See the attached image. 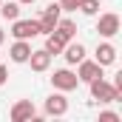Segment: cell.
<instances>
[{
	"instance_id": "obj_1",
	"label": "cell",
	"mask_w": 122,
	"mask_h": 122,
	"mask_svg": "<svg viewBox=\"0 0 122 122\" xmlns=\"http://www.w3.org/2000/svg\"><path fill=\"white\" fill-rule=\"evenodd\" d=\"M88 85H91V97L97 102H102V105H105V102H119V97H122V91H117V88H114L111 82H105L102 77L91 80Z\"/></svg>"
},
{
	"instance_id": "obj_2",
	"label": "cell",
	"mask_w": 122,
	"mask_h": 122,
	"mask_svg": "<svg viewBox=\"0 0 122 122\" xmlns=\"http://www.w3.org/2000/svg\"><path fill=\"white\" fill-rule=\"evenodd\" d=\"M119 29H122V23H119V14H117V11H105V14H99V23H97L99 37L111 40V37L119 34Z\"/></svg>"
},
{
	"instance_id": "obj_3",
	"label": "cell",
	"mask_w": 122,
	"mask_h": 122,
	"mask_svg": "<svg viewBox=\"0 0 122 122\" xmlns=\"http://www.w3.org/2000/svg\"><path fill=\"white\" fill-rule=\"evenodd\" d=\"M51 85H54L57 91L68 94V91H74V88L80 85V77H77L71 68H60V71H54V77H51Z\"/></svg>"
},
{
	"instance_id": "obj_4",
	"label": "cell",
	"mask_w": 122,
	"mask_h": 122,
	"mask_svg": "<svg viewBox=\"0 0 122 122\" xmlns=\"http://www.w3.org/2000/svg\"><path fill=\"white\" fill-rule=\"evenodd\" d=\"M40 34V23L37 20H11V37L14 40H31Z\"/></svg>"
},
{
	"instance_id": "obj_5",
	"label": "cell",
	"mask_w": 122,
	"mask_h": 122,
	"mask_svg": "<svg viewBox=\"0 0 122 122\" xmlns=\"http://www.w3.org/2000/svg\"><path fill=\"white\" fill-rule=\"evenodd\" d=\"M9 117H11V122H31V119H37V108H34L31 99H20V102L11 105Z\"/></svg>"
},
{
	"instance_id": "obj_6",
	"label": "cell",
	"mask_w": 122,
	"mask_h": 122,
	"mask_svg": "<svg viewBox=\"0 0 122 122\" xmlns=\"http://www.w3.org/2000/svg\"><path fill=\"white\" fill-rule=\"evenodd\" d=\"M60 14H62L60 3H51V6H46L43 17L37 20V23H40V34H51V31H54V26H57V20H60Z\"/></svg>"
},
{
	"instance_id": "obj_7",
	"label": "cell",
	"mask_w": 122,
	"mask_h": 122,
	"mask_svg": "<svg viewBox=\"0 0 122 122\" xmlns=\"http://www.w3.org/2000/svg\"><path fill=\"white\" fill-rule=\"evenodd\" d=\"M43 111H46L48 117H65V114H68V99L62 97V91L51 94V97L46 99V105H43Z\"/></svg>"
},
{
	"instance_id": "obj_8",
	"label": "cell",
	"mask_w": 122,
	"mask_h": 122,
	"mask_svg": "<svg viewBox=\"0 0 122 122\" xmlns=\"http://www.w3.org/2000/svg\"><path fill=\"white\" fill-rule=\"evenodd\" d=\"M80 68H77V77H80V82H91L97 77H102V65L97 60H80L77 62Z\"/></svg>"
},
{
	"instance_id": "obj_9",
	"label": "cell",
	"mask_w": 122,
	"mask_h": 122,
	"mask_svg": "<svg viewBox=\"0 0 122 122\" xmlns=\"http://www.w3.org/2000/svg\"><path fill=\"white\" fill-rule=\"evenodd\" d=\"M31 43L29 40H14V46L9 48V57H11V62H29V57H31Z\"/></svg>"
},
{
	"instance_id": "obj_10",
	"label": "cell",
	"mask_w": 122,
	"mask_h": 122,
	"mask_svg": "<svg viewBox=\"0 0 122 122\" xmlns=\"http://www.w3.org/2000/svg\"><path fill=\"white\" fill-rule=\"evenodd\" d=\"M94 60L99 62L102 68H105V65H114V62H117V48H114L111 43H99L97 51H94Z\"/></svg>"
},
{
	"instance_id": "obj_11",
	"label": "cell",
	"mask_w": 122,
	"mask_h": 122,
	"mask_svg": "<svg viewBox=\"0 0 122 122\" xmlns=\"http://www.w3.org/2000/svg\"><path fill=\"white\" fill-rule=\"evenodd\" d=\"M62 57H65V62L68 65H77L80 60H85V46L82 43H65V48H62Z\"/></svg>"
},
{
	"instance_id": "obj_12",
	"label": "cell",
	"mask_w": 122,
	"mask_h": 122,
	"mask_svg": "<svg viewBox=\"0 0 122 122\" xmlns=\"http://www.w3.org/2000/svg\"><path fill=\"white\" fill-rule=\"evenodd\" d=\"M29 65H31V71L43 74V71H48V65H51V54H48L46 48H40V51H31Z\"/></svg>"
},
{
	"instance_id": "obj_13",
	"label": "cell",
	"mask_w": 122,
	"mask_h": 122,
	"mask_svg": "<svg viewBox=\"0 0 122 122\" xmlns=\"http://www.w3.org/2000/svg\"><path fill=\"white\" fill-rule=\"evenodd\" d=\"M65 37L62 34H57V31H51V34H46V51L51 54V57H57V54H62V48H65Z\"/></svg>"
},
{
	"instance_id": "obj_14",
	"label": "cell",
	"mask_w": 122,
	"mask_h": 122,
	"mask_svg": "<svg viewBox=\"0 0 122 122\" xmlns=\"http://www.w3.org/2000/svg\"><path fill=\"white\" fill-rule=\"evenodd\" d=\"M54 31H57V34H62V37H65V40H74V34H77V23H74V20H68V17H65V20H57V26H54Z\"/></svg>"
},
{
	"instance_id": "obj_15",
	"label": "cell",
	"mask_w": 122,
	"mask_h": 122,
	"mask_svg": "<svg viewBox=\"0 0 122 122\" xmlns=\"http://www.w3.org/2000/svg\"><path fill=\"white\" fill-rule=\"evenodd\" d=\"M0 17H3V20H17V17H20V3L3 0V3H0Z\"/></svg>"
},
{
	"instance_id": "obj_16",
	"label": "cell",
	"mask_w": 122,
	"mask_h": 122,
	"mask_svg": "<svg viewBox=\"0 0 122 122\" xmlns=\"http://www.w3.org/2000/svg\"><path fill=\"white\" fill-rule=\"evenodd\" d=\"M80 11H82V14H88V17L99 14V0H82V3H80Z\"/></svg>"
},
{
	"instance_id": "obj_17",
	"label": "cell",
	"mask_w": 122,
	"mask_h": 122,
	"mask_svg": "<svg viewBox=\"0 0 122 122\" xmlns=\"http://www.w3.org/2000/svg\"><path fill=\"white\" fill-rule=\"evenodd\" d=\"M80 3H82V0H60V9L62 11H77Z\"/></svg>"
},
{
	"instance_id": "obj_18",
	"label": "cell",
	"mask_w": 122,
	"mask_h": 122,
	"mask_svg": "<svg viewBox=\"0 0 122 122\" xmlns=\"http://www.w3.org/2000/svg\"><path fill=\"white\" fill-rule=\"evenodd\" d=\"M99 122H119V114H114V111H102V114H99Z\"/></svg>"
},
{
	"instance_id": "obj_19",
	"label": "cell",
	"mask_w": 122,
	"mask_h": 122,
	"mask_svg": "<svg viewBox=\"0 0 122 122\" xmlns=\"http://www.w3.org/2000/svg\"><path fill=\"white\" fill-rule=\"evenodd\" d=\"M20 6H31V3H37V0H17Z\"/></svg>"
},
{
	"instance_id": "obj_20",
	"label": "cell",
	"mask_w": 122,
	"mask_h": 122,
	"mask_svg": "<svg viewBox=\"0 0 122 122\" xmlns=\"http://www.w3.org/2000/svg\"><path fill=\"white\" fill-rule=\"evenodd\" d=\"M3 43H6V31L0 29V46H3Z\"/></svg>"
},
{
	"instance_id": "obj_21",
	"label": "cell",
	"mask_w": 122,
	"mask_h": 122,
	"mask_svg": "<svg viewBox=\"0 0 122 122\" xmlns=\"http://www.w3.org/2000/svg\"><path fill=\"white\" fill-rule=\"evenodd\" d=\"M0 3H3V0H0Z\"/></svg>"
}]
</instances>
